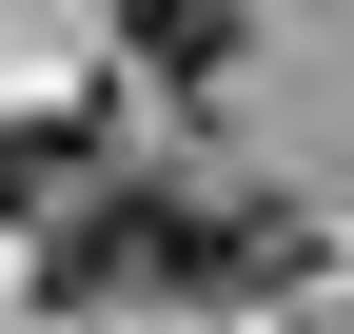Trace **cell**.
<instances>
[{
	"label": "cell",
	"instance_id": "3957f363",
	"mask_svg": "<svg viewBox=\"0 0 354 334\" xmlns=\"http://www.w3.org/2000/svg\"><path fill=\"white\" fill-rule=\"evenodd\" d=\"M118 39H138L158 79H216L236 59V0H118Z\"/></svg>",
	"mask_w": 354,
	"mask_h": 334
},
{
	"label": "cell",
	"instance_id": "6da1fadb",
	"mask_svg": "<svg viewBox=\"0 0 354 334\" xmlns=\"http://www.w3.org/2000/svg\"><path fill=\"white\" fill-rule=\"evenodd\" d=\"M39 295H59V315L197 295V197H158V177H99V197H59V236H39Z\"/></svg>",
	"mask_w": 354,
	"mask_h": 334
},
{
	"label": "cell",
	"instance_id": "7a4b0ae2",
	"mask_svg": "<svg viewBox=\"0 0 354 334\" xmlns=\"http://www.w3.org/2000/svg\"><path fill=\"white\" fill-rule=\"evenodd\" d=\"M99 177V118H0V217H59Z\"/></svg>",
	"mask_w": 354,
	"mask_h": 334
}]
</instances>
